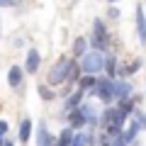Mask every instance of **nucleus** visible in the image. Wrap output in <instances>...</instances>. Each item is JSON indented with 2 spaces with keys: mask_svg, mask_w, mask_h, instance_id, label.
I'll list each match as a JSON object with an SVG mask.
<instances>
[{
  "mask_svg": "<svg viewBox=\"0 0 146 146\" xmlns=\"http://www.w3.org/2000/svg\"><path fill=\"white\" fill-rule=\"evenodd\" d=\"M100 122H102L105 131H107L110 136H119L122 127H124V122H127V115L122 112L119 107H107L102 112V117H100Z\"/></svg>",
  "mask_w": 146,
  "mask_h": 146,
  "instance_id": "1",
  "label": "nucleus"
},
{
  "mask_svg": "<svg viewBox=\"0 0 146 146\" xmlns=\"http://www.w3.org/2000/svg\"><path fill=\"white\" fill-rule=\"evenodd\" d=\"M105 61H107V56H105V51H100V49H88V51L80 56V68H83V73H100L105 71Z\"/></svg>",
  "mask_w": 146,
  "mask_h": 146,
  "instance_id": "2",
  "label": "nucleus"
},
{
  "mask_svg": "<svg viewBox=\"0 0 146 146\" xmlns=\"http://www.w3.org/2000/svg\"><path fill=\"white\" fill-rule=\"evenodd\" d=\"M76 66V61L73 58H61V61H56V66L49 71V83L51 85H61V83H66L68 80V73H71V68Z\"/></svg>",
  "mask_w": 146,
  "mask_h": 146,
  "instance_id": "3",
  "label": "nucleus"
},
{
  "mask_svg": "<svg viewBox=\"0 0 146 146\" xmlns=\"http://www.w3.org/2000/svg\"><path fill=\"white\" fill-rule=\"evenodd\" d=\"M90 46H93V49H100V51H107V46H110V34H107V27H105L102 20H95V22H93Z\"/></svg>",
  "mask_w": 146,
  "mask_h": 146,
  "instance_id": "4",
  "label": "nucleus"
},
{
  "mask_svg": "<svg viewBox=\"0 0 146 146\" xmlns=\"http://www.w3.org/2000/svg\"><path fill=\"white\" fill-rule=\"evenodd\" d=\"M93 93L98 95L100 100H102L105 105H110L112 102V100H117V90H115V78H100L98 80V85H95L93 88Z\"/></svg>",
  "mask_w": 146,
  "mask_h": 146,
  "instance_id": "5",
  "label": "nucleus"
},
{
  "mask_svg": "<svg viewBox=\"0 0 146 146\" xmlns=\"http://www.w3.org/2000/svg\"><path fill=\"white\" fill-rule=\"evenodd\" d=\"M39 66H42L39 51H36V49H29V51H27V58H25V71L29 73V76H34V73L39 71Z\"/></svg>",
  "mask_w": 146,
  "mask_h": 146,
  "instance_id": "6",
  "label": "nucleus"
},
{
  "mask_svg": "<svg viewBox=\"0 0 146 146\" xmlns=\"http://www.w3.org/2000/svg\"><path fill=\"white\" fill-rule=\"evenodd\" d=\"M56 136L49 131L46 124H39V129H36V146H56Z\"/></svg>",
  "mask_w": 146,
  "mask_h": 146,
  "instance_id": "7",
  "label": "nucleus"
},
{
  "mask_svg": "<svg viewBox=\"0 0 146 146\" xmlns=\"http://www.w3.org/2000/svg\"><path fill=\"white\" fill-rule=\"evenodd\" d=\"M68 124H71L73 129H80V127L88 124V117H85L83 107H76V110H71V112H68Z\"/></svg>",
  "mask_w": 146,
  "mask_h": 146,
  "instance_id": "8",
  "label": "nucleus"
},
{
  "mask_svg": "<svg viewBox=\"0 0 146 146\" xmlns=\"http://www.w3.org/2000/svg\"><path fill=\"white\" fill-rule=\"evenodd\" d=\"M136 34H139V42L146 46V17L141 5H136Z\"/></svg>",
  "mask_w": 146,
  "mask_h": 146,
  "instance_id": "9",
  "label": "nucleus"
},
{
  "mask_svg": "<svg viewBox=\"0 0 146 146\" xmlns=\"http://www.w3.org/2000/svg\"><path fill=\"white\" fill-rule=\"evenodd\" d=\"M25 68L20 66H10V71H7V83H10V88H20L22 85V78H25Z\"/></svg>",
  "mask_w": 146,
  "mask_h": 146,
  "instance_id": "10",
  "label": "nucleus"
},
{
  "mask_svg": "<svg viewBox=\"0 0 146 146\" xmlns=\"http://www.w3.org/2000/svg\"><path fill=\"white\" fill-rule=\"evenodd\" d=\"M83 93H85V90H83V88H78L76 93H71V95L66 98V102H63L66 112H71V110H76V107H80V105H83Z\"/></svg>",
  "mask_w": 146,
  "mask_h": 146,
  "instance_id": "11",
  "label": "nucleus"
},
{
  "mask_svg": "<svg viewBox=\"0 0 146 146\" xmlns=\"http://www.w3.org/2000/svg\"><path fill=\"white\" fill-rule=\"evenodd\" d=\"M32 119L29 117H25V119L20 122V144H29V136H32Z\"/></svg>",
  "mask_w": 146,
  "mask_h": 146,
  "instance_id": "12",
  "label": "nucleus"
},
{
  "mask_svg": "<svg viewBox=\"0 0 146 146\" xmlns=\"http://www.w3.org/2000/svg\"><path fill=\"white\" fill-rule=\"evenodd\" d=\"M139 129H141V124H139V122H131V124H129V129L119 134V136H122V141H124V144H131V141L136 139V134H139Z\"/></svg>",
  "mask_w": 146,
  "mask_h": 146,
  "instance_id": "13",
  "label": "nucleus"
},
{
  "mask_svg": "<svg viewBox=\"0 0 146 146\" xmlns=\"http://www.w3.org/2000/svg\"><path fill=\"white\" fill-rule=\"evenodd\" d=\"M95 85H98L95 73H83V76H80V80H78V88H83V90H93Z\"/></svg>",
  "mask_w": 146,
  "mask_h": 146,
  "instance_id": "14",
  "label": "nucleus"
},
{
  "mask_svg": "<svg viewBox=\"0 0 146 146\" xmlns=\"http://www.w3.org/2000/svg\"><path fill=\"white\" fill-rule=\"evenodd\" d=\"M73 136H76V134H73V127L68 124L66 129H63L61 134H58V141H56V146H71V144H73Z\"/></svg>",
  "mask_w": 146,
  "mask_h": 146,
  "instance_id": "15",
  "label": "nucleus"
},
{
  "mask_svg": "<svg viewBox=\"0 0 146 146\" xmlns=\"http://www.w3.org/2000/svg\"><path fill=\"white\" fill-rule=\"evenodd\" d=\"M115 90L117 98H131V83H127V80H115Z\"/></svg>",
  "mask_w": 146,
  "mask_h": 146,
  "instance_id": "16",
  "label": "nucleus"
},
{
  "mask_svg": "<svg viewBox=\"0 0 146 146\" xmlns=\"http://www.w3.org/2000/svg\"><path fill=\"white\" fill-rule=\"evenodd\" d=\"M117 107L129 117L131 112H134V100H131V98H117Z\"/></svg>",
  "mask_w": 146,
  "mask_h": 146,
  "instance_id": "17",
  "label": "nucleus"
},
{
  "mask_svg": "<svg viewBox=\"0 0 146 146\" xmlns=\"http://www.w3.org/2000/svg\"><path fill=\"white\" fill-rule=\"evenodd\" d=\"M90 141H93V134H90V131H80V134L73 136L71 146H90Z\"/></svg>",
  "mask_w": 146,
  "mask_h": 146,
  "instance_id": "18",
  "label": "nucleus"
},
{
  "mask_svg": "<svg viewBox=\"0 0 146 146\" xmlns=\"http://www.w3.org/2000/svg\"><path fill=\"white\" fill-rule=\"evenodd\" d=\"M88 39H85V36H78V39H76V42H73V54H76V56H83L85 51H88Z\"/></svg>",
  "mask_w": 146,
  "mask_h": 146,
  "instance_id": "19",
  "label": "nucleus"
},
{
  "mask_svg": "<svg viewBox=\"0 0 146 146\" xmlns=\"http://www.w3.org/2000/svg\"><path fill=\"white\" fill-rule=\"evenodd\" d=\"M105 71H107L110 78H115V76H117V58L115 56H107V61H105Z\"/></svg>",
  "mask_w": 146,
  "mask_h": 146,
  "instance_id": "20",
  "label": "nucleus"
},
{
  "mask_svg": "<svg viewBox=\"0 0 146 146\" xmlns=\"http://www.w3.org/2000/svg\"><path fill=\"white\" fill-rule=\"evenodd\" d=\"M139 68H141V61H134V63H129V66H122V68H119V76H124V78H127V76L136 73Z\"/></svg>",
  "mask_w": 146,
  "mask_h": 146,
  "instance_id": "21",
  "label": "nucleus"
},
{
  "mask_svg": "<svg viewBox=\"0 0 146 146\" xmlns=\"http://www.w3.org/2000/svg\"><path fill=\"white\" fill-rule=\"evenodd\" d=\"M36 90H39V98H42V100H46V102H51V100H54V90L49 88V85H44V83H42Z\"/></svg>",
  "mask_w": 146,
  "mask_h": 146,
  "instance_id": "22",
  "label": "nucleus"
},
{
  "mask_svg": "<svg viewBox=\"0 0 146 146\" xmlns=\"http://www.w3.org/2000/svg\"><path fill=\"white\" fill-rule=\"evenodd\" d=\"M7 131H10V124H7V122H5V119H0V134L5 136V134H7Z\"/></svg>",
  "mask_w": 146,
  "mask_h": 146,
  "instance_id": "23",
  "label": "nucleus"
},
{
  "mask_svg": "<svg viewBox=\"0 0 146 146\" xmlns=\"http://www.w3.org/2000/svg\"><path fill=\"white\" fill-rule=\"evenodd\" d=\"M107 15L112 17V20H117V17H119V10H117V7H110V10H107Z\"/></svg>",
  "mask_w": 146,
  "mask_h": 146,
  "instance_id": "24",
  "label": "nucleus"
},
{
  "mask_svg": "<svg viewBox=\"0 0 146 146\" xmlns=\"http://www.w3.org/2000/svg\"><path fill=\"white\" fill-rule=\"evenodd\" d=\"M17 0H0V7H10V5H15Z\"/></svg>",
  "mask_w": 146,
  "mask_h": 146,
  "instance_id": "25",
  "label": "nucleus"
},
{
  "mask_svg": "<svg viewBox=\"0 0 146 146\" xmlns=\"http://www.w3.org/2000/svg\"><path fill=\"white\" fill-rule=\"evenodd\" d=\"M136 119H139V124H141V127H144V129H146V115H139V117H136Z\"/></svg>",
  "mask_w": 146,
  "mask_h": 146,
  "instance_id": "26",
  "label": "nucleus"
},
{
  "mask_svg": "<svg viewBox=\"0 0 146 146\" xmlns=\"http://www.w3.org/2000/svg\"><path fill=\"white\" fill-rule=\"evenodd\" d=\"M3 146H15V144H12V141H5V144H3Z\"/></svg>",
  "mask_w": 146,
  "mask_h": 146,
  "instance_id": "27",
  "label": "nucleus"
},
{
  "mask_svg": "<svg viewBox=\"0 0 146 146\" xmlns=\"http://www.w3.org/2000/svg\"><path fill=\"white\" fill-rule=\"evenodd\" d=\"M3 144H5V139H3V134H0V146H3Z\"/></svg>",
  "mask_w": 146,
  "mask_h": 146,
  "instance_id": "28",
  "label": "nucleus"
},
{
  "mask_svg": "<svg viewBox=\"0 0 146 146\" xmlns=\"http://www.w3.org/2000/svg\"><path fill=\"white\" fill-rule=\"evenodd\" d=\"M100 146H112V144H100Z\"/></svg>",
  "mask_w": 146,
  "mask_h": 146,
  "instance_id": "29",
  "label": "nucleus"
},
{
  "mask_svg": "<svg viewBox=\"0 0 146 146\" xmlns=\"http://www.w3.org/2000/svg\"><path fill=\"white\" fill-rule=\"evenodd\" d=\"M107 3H117V0H107Z\"/></svg>",
  "mask_w": 146,
  "mask_h": 146,
  "instance_id": "30",
  "label": "nucleus"
}]
</instances>
